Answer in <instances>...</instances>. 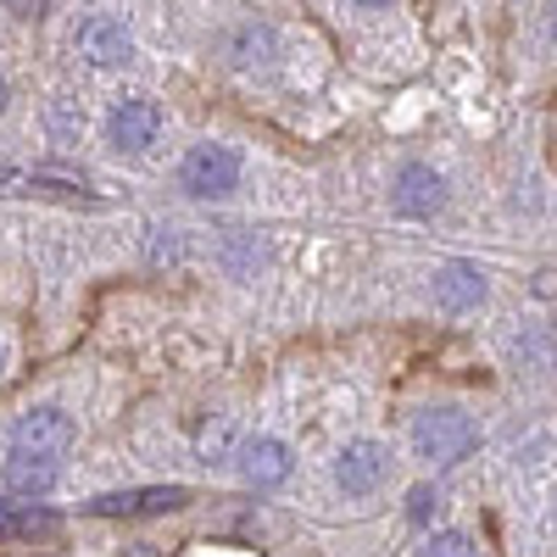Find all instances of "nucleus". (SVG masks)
<instances>
[{
  "label": "nucleus",
  "mask_w": 557,
  "mask_h": 557,
  "mask_svg": "<svg viewBox=\"0 0 557 557\" xmlns=\"http://www.w3.org/2000/svg\"><path fill=\"white\" fill-rule=\"evenodd\" d=\"M480 446V424L469 412H457V407H430V412H418V424H412V451L418 457H430V462H462Z\"/></svg>",
  "instance_id": "1"
},
{
  "label": "nucleus",
  "mask_w": 557,
  "mask_h": 557,
  "mask_svg": "<svg viewBox=\"0 0 557 557\" xmlns=\"http://www.w3.org/2000/svg\"><path fill=\"white\" fill-rule=\"evenodd\" d=\"M184 190L212 201V196H228L240 184V151L235 146H196L190 157H184Z\"/></svg>",
  "instance_id": "2"
},
{
  "label": "nucleus",
  "mask_w": 557,
  "mask_h": 557,
  "mask_svg": "<svg viewBox=\"0 0 557 557\" xmlns=\"http://www.w3.org/2000/svg\"><path fill=\"white\" fill-rule=\"evenodd\" d=\"M73 441H78V430H73V418L62 407H34V412H23L12 424V451H39V457L62 462Z\"/></svg>",
  "instance_id": "3"
},
{
  "label": "nucleus",
  "mask_w": 557,
  "mask_h": 557,
  "mask_svg": "<svg viewBox=\"0 0 557 557\" xmlns=\"http://www.w3.org/2000/svg\"><path fill=\"white\" fill-rule=\"evenodd\" d=\"M190 502L184 485H139V491H107L89 502V513L101 519H151V513H173V507Z\"/></svg>",
  "instance_id": "4"
},
{
  "label": "nucleus",
  "mask_w": 557,
  "mask_h": 557,
  "mask_svg": "<svg viewBox=\"0 0 557 557\" xmlns=\"http://www.w3.org/2000/svg\"><path fill=\"white\" fill-rule=\"evenodd\" d=\"M112 146L117 151H151L157 146V134H162V107L151 96H123L112 107Z\"/></svg>",
  "instance_id": "5"
},
{
  "label": "nucleus",
  "mask_w": 557,
  "mask_h": 557,
  "mask_svg": "<svg viewBox=\"0 0 557 557\" xmlns=\"http://www.w3.org/2000/svg\"><path fill=\"white\" fill-rule=\"evenodd\" d=\"M385 474H391V451L380 441H351L335 462V480L346 496H374L385 485Z\"/></svg>",
  "instance_id": "6"
},
{
  "label": "nucleus",
  "mask_w": 557,
  "mask_h": 557,
  "mask_svg": "<svg viewBox=\"0 0 557 557\" xmlns=\"http://www.w3.org/2000/svg\"><path fill=\"white\" fill-rule=\"evenodd\" d=\"M78 57L89 67H123L134 57V39H128V28L117 17H89L78 28Z\"/></svg>",
  "instance_id": "7"
},
{
  "label": "nucleus",
  "mask_w": 557,
  "mask_h": 557,
  "mask_svg": "<svg viewBox=\"0 0 557 557\" xmlns=\"http://www.w3.org/2000/svg\"><path fill=\"white\" fill-rule=\"evenodd\" d=\"M441 201H446V184H441L435 168L407 162V168L396 173V212H407V218H430V212H441Z\"/></svg>",
  "instance_id": "8"
},
{
  "label": "nucleus",
  "mask_w": 557,
  "mask_h": 557,
  "mask_svg": "<svg viewBox=\"0 0 557 557\" xmlns=\"http://www.w3.org/2000/svg\"><path fill=\"white\" fill-rule=\"evenodd\" d=\"M435 301H441L446 312L480 307V301H485V273H480L474 262H446V268L435 273Z\"/></svg>",
  "instance_id": "9"
},
{
  "label": "nucleus",
  "mask_w": 557,
  "mask_h": 557,
  "mask_svg": "<svg viewBox=\"0 0 557 557\" xmlns=\"http://www.w3.org/2000/svg\"><path fill=\"white\" fill-rule=\"evenodd\" d=\"M240 474H246V485H257V491H268V485H278L290 474V446L285 441H251L246 451H240Z\"/></svg>",
  "instance_id": "10"
},
{
  "label": "nucleus",
  "mask_w": 557,
  "mask_h": 557,
  "mask_svg": "<svg viewBox=\"0 0 557 557\" xmlns=\"http://www.w3.org/2000/svg\"><path fill=\"white\" fill-rule=\"evenodd\" d=\"M57 474H62L57 457H39V451H12L7 457V491L12 496H45L57 485Z\"/></svg>",
  "instance_id": "11"
},
{
  "label": "nucleus",
  "mask_w": 557,
  "mask_h": 557,
  "mask_svg": "<svg viewBox=\"0 0 557 557\" xmlns=\"http://www.w3.org/2000/svg\"><path fill=\"white\" fill-rule=\"evenodd\" d=\"M28 535H57V513L0 502V541H28Z\"/></svg>",
  "instance_id": "12"
},
{
  "label": "nucleus",
  "mask_w": 557,
  "mask_h": 557,
  "mask_svg": "<svg viewBox=\"0 0 557 557\" xmlns=\"http://www.w3.org/2000/svg\"><path fill=\"white\" fill-rule=\"evenodd\" d=\"M228 51H235V67L268 62V57H273V34H268V28H240L235 39H228Z\"/></svg>",
  "instance_id": "13"
},
{
  "label": "nucleus",
  "mask_w": 557,
  "mask_h": 557,
  "mask_svg": "<svg viewBox=\"0 0 557 557\" xmlns=\"http://www.w3.org/2000/svg\"><path fill=\"white\" fill-rule=\"evenodd\" d=\"M424 557H480V552H474L469 535H435V541L424 546Z\"/></svg>",
  "instance_id": "14"
},
{
  "label": "nucleus",
  "mask_w": 557,
  "mask_h": 557,
  "mask_svg": "<svg viewBox=\"0 0 557 557\" xmlns=\"http://www.w3.org/2000/svg\"><path fill=\"white\" fill-rule=\"evenodd\" d=\"M430 513H435V491H430V485H418V491L407 496V519H412V524H424Z\"/></svg>",
  "instance_id": "15"
},
{
  "label": "nucleus",
  "mask_w": 557,
  "mask_h": 557,
  "mask_svg": "<svg viewBox=\"0 0 557 557\" xmlns=\"http://www.w3.org/2000/svg\"><path fill=\"white\" fill-rule=\"evenodd\" d=\"M7 7H12L17 17H39V0H7Z\"/></svg>",
  "instance_id": "16"
},
{
  "label": "nucleus",
  "mask_w": 557,
  "mask_h": 557,
  "mask_svg": "<svg viewBox=\"0 0 557 557\" xmlns=\"http://www.w3.org/2000/svg\"><path fill=\"white\" fill-rule=\"evenodd\" d=\"M123 557H162V552H157V546H146V541H139V546H128Z\"/></svg>",
  "instance_id": "17"
},
{
  "label": "nucleus",
  "mask_w": 557,
  "mask_h": 557,
  "mask_svg": "<svg viewBox=\"0 0 557 557\" xmlns=\"http://www.w3.org/2000/svg\"><path fill=\"white\" fill-rule=\"evenodd\" d=\"M0 112H7V78H0Z\"/></svg>",
  "instance_id": "18"
},
{
  "label": "nucleus",
  "mask_w": 557,
  "mask_h": 557,
  "mask_svg": "<svg viewBox=\"0 0 557 557\" xmlns=\"http://www.w3.org/2000/svg\"><path fill=\"white\" fill-rule=\"evenodd\" d=\"M357 7H391V0H357Z\"/></svg>",
  "instance_id": "19"
},
{
  "label": "nucleus",
  "mask_w": 557,
  "mask_h": 557,
  "mask_svg": "<svg viewBox=\"0 0 557 557\" xmlns=\"http://www.w3.org/2000/svg\"><path fill=\"white\" fill-rule=\"evenodd\" d=\"M552 39H557V17H552Z\"/></svg>",
  "instance_id": "20"
}]
</instances>
